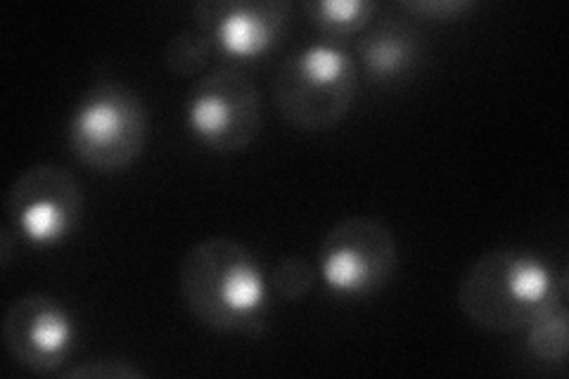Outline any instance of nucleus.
<instances>
[{
  "mask_svg": "<svg viewBox=\"0 0 569 379\" xmlns=\"http://www.w3.org/2000/svg\"><path fill=\"white\" fill-rule=\"evenodd\" d=\"M178 290L186 311L213 332L259 337L269 325V280L252 251L230 238L192 245Z\"/></svg>",
  "mask_w": 569,
  "mask_h": 379,
  "instance_id": "f257e3e1",
  "label": "nucleus"
},
{
  "mask_svg": "<svg viewBox=\"0 0 569 379\" xmlns=\"http://www.w3.org/2000/svg\"><path fill=\"white\" fill-rule=\"evenodd\" d=\"M565 299V276L539 255L522 249H491L458 282L460 313L475 328L510 335Z\"/></svg>",
  "mask_w": 569,
  "mask_h": 379,
  "instance_id": "f03ea898",
  "label": "nucleus"
},
{
  "mask_svg": "<svg viewBox=\"0 0 569 379\" xmlns=\"http://www.w3.org/2000/svg\"><path fill=\"white\" fill-rule=\"evenodd\" d=\"M359 88V64L335 41L301 46L278 67L273 100L295 129L316 133L340 123Z\"/></svg>",
  "mask_w": 569,
  "mask_h": 379,
  "instance_id": "7ed1b4c3",
  "label": "nucleus"
},
{
  "mask_svg": "<svg viewBox=\"0 0 569 379\" xmlns=\"http://www.w3.org/2000/svg\"><path fill=\"white\" fill-rule=\"evenodd\" d=\"M148 110L133 88L98 81L79 98L67 123V146L98 173L129 169L146 150Z\"/></svg>",
  "mask_w": 569,
  "mask_h": 379,
  "instance_id": "20e7f679",
  "label": "nucleus"
},
{
  "mask_svg": "<svg viewBox=\"0 0 569 379\" xmlns=\"http://www.w3.org/2000/svg\"><path fill=\"white\" fill-rule=\"evenodd\" d=\"M186 129L202 148L238 154L261 131V93L238 67H221L194 81L186 100Z\"/></svg>",
  "mask_w": 569,
  "mask_h": 379,
  "instance_id": "39448f33",
  "label": "nucleus"
},
{
  "mask_svg": "<svg viewBox=\"0 0 569 379\" xmlns=\"http://www.w3.org/2000/svg\"><path fill=\"white\" fill-rule=\"evenodd\" d=\"M397 263L395 232L370 216H351L332 226L318 249V273L328 290L342 299L380 292L395 276Z\"/></svg>",
  "mask_w": 569,
  "mask_h": 379,
  "instance_id": "423d86ee",
  "label": "nucleus"
},
{
  "mask_svg": "<svg viewBox=\"0 0 569 379\" xmlns=\"http://www.w3.org/2000/svg\"><path fill=\"white\" fill-rule=\"evenodd\" d=\"M17 240L56 247L74 235L83 213V190L64 167L36 164L14 178L6 200Z\"/></svg>",
  "mask_w": 569,
  "mask_h": 379,
  "instance_id": "0eeeda50",
  "label": "nucleus"
},
{
  "mask_svg": "<svg viewBox=\"0 0 569 379\" xmlns=\"http://www.w3.org/2000/svg\"><path fill=\"white\" fill-rule=\"evenodd\" d=\"M3 345L14 363L31 372H62L77 349V320L60 299L27 295L10 303Z\"/></svg>",
  "mask_w": 569,
  "mask_h": 379,
  "instance_id": "6e6552de",
  "label": "nucleus"
},
{
  "mask_svg": "<svg viewBox=\"0 0 569 379\" xmlns=\"http://www.w3.org/2000/svg\"><path fill=\"white\" fill-rule=\"evenodd\" d=\"M194 29L213 50L233 60H259L280 43L290 22L282 0H202L192 8Z\"/></svg>",
  "mask_w": 569,
  "mask_h": 379,
  "instance_id": "1a4fd4ad",
  "label": "nucleus"
},
{
  "mask_svg": "<svg viewBox=\"0 0 569 379\" xmlns=\"http://www.w3.org/2000/svg\"><path fill=\"white\" fill-rule=\"evenodd\" d=\"M420 33L406 22L382 20L363 33L359 56L370 81H391L411 71L420 58Z\"/></svg>",
  "mask_w": 569,
  "mask_h": 379,
  "instance_id": "9d476101",
  "label": "nucleus"
},
{
  "mask_svg": "<svg viewBox=\"0 0 569 379\" xmlns=\"http://www.w3.org/2000/svg\"><path fill=\"white\" fill-rule=\"evenodd\" d=\"M311 24L328 36V41H340L347 36L366 31L376 20L378 6L370 0H311L305 6Z\"/></svg>",
  "mask_w": 569,
  "mask_h": 379,
  "instance_id": "9b49d317",
  "label": "nucleus"
},
{
  "mask_svg": "<svg viewBox=\"0 0 569 379\" xmlns=\"http://www.w3.org/2000/svg\"><path fill=\"white\" fill-rule=\"evenodd\" d=\"M522 332L533 358L548 366H562L569 351V313L565 299L533 318Z\"/></svg>",
  "mask_w": 569,
  "mask_h": 379,
  "instance_id": "f8f14e48",
  "label": "nucleus"
},
{
  "mask_svg": "<svg viewBox=\"0 0 569 379\" xmlns=\"http://www.w3.org/2000/svg\"><path fill=\"white\" fill-rule=\"evenodd\" d=\"M213 52L211 41L200 29H183L164 48V67L173 77H194L209 64V58Z\"/></svg>",
  "mask_w": 569,
  "mask_h": 379,
  "instance_id": "ddd939ff",
  "label": "nucleus"
},
{
  "mask_svg": "<svg viewBox=\"0 0 569 379\" xmlns=\"http://www.w3.org/2000/svg\"><path fill=\"white\" fill-rule=\"evenodd\" d=\"M284 301L305 299L316 285V268L301 257H284L278 261L269 282Z\"/></svg>",
  "mask_w": 569,
  "mask_h": 379,
  "instance_id": "4468645a",
  "label": "nucleus"
},
{
  "mask_svg": "<svg viewBox=\"0 0 569 379\" xmlns=\"http://www.w3.org/2000/svg\"><path fill=\"white\" fill-rule=\"evenodd\" d=\"M64 377H77V379H142L146 372L140 368L127 363V360H83V363L69 368L62 372Z\"/></svg>",
  "mask_w": 569,
  "mask_h": 379,
  "instance_id": "2eb2a0df",
  "label": "nucleus"
},
{
  "mask_svg": "<svg viewBox=\"0 0 569 379\" xmlns=\"http://www.w3.org/2000/svg\"><path fill=\"white\" fill-rule=\"evenodd\" d=\"M472 0H406L401 10L427 22H449L472 10Z\"/></svg>",
  "mask_w": 569,
  "mask_h": 379,
  "instance_id": "dca6fc26",
  "label": "nucleus"
},
{
  "mask_svg": "<svg viewBox=\"0 0 569 379\" xmlns=\"http://www.w3.org/2000/svg\"><path fill=\"white\" fill-rule=\"evenodd\" d=\"M14 235H12V228L6 223L3 230H0V263H3V268L10 266V257H12V247H14ZM20 242V240H17Z\"/></svg>",
  "mask_w": 569,
  "mask_h": 379,
  "instance_id": "f3484780",
  "label": "nucleus"
}]
</instances>
